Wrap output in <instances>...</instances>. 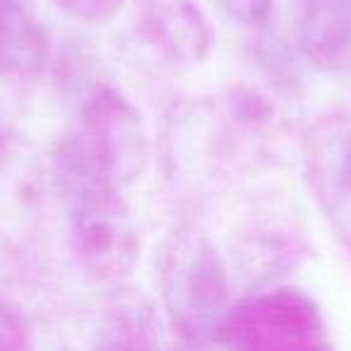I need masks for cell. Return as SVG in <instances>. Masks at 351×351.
Wrapping results in <instances>:
<instances>
[{"mask_svg": "<svg viewBox=\"0 0 351 351\" xmlns=\"http://www.w3.org/2000/svg\"><path fill=\"white\" fill-rule=\"evenodd\" d=\"M149 161V137L140 111L116 87L101 82L84 92L77 118L51 156L56 191L80 186L128 188Z\"/></svg>", "mask_w": 351, "mask_h": 351, "instance_id": "cell-1", "label": "cell"}, {"mask_svg": "<svg viewBox=\"0 0 351 351\" xmlns=\"http://www.w3.org/2000/svg\"><path fill=\"white\" fill-rule=\"evenodd\" d=\"M154 267L171 332L188 346L224 341L234 289L210 236L195 226L169 231L156 250Z\"/></svg>", "mask_w": 351, "mask_h": 351, "instance_id": "cell-2", "label": "cell"}, {"mask_svg": "<svg viewBox=\"0 0 351 351\" xmlns=\"http://www.w3.org/2000/svg\"><path fill=\"white\" fill-rule=\"evenodd\" d=\"M121 193L113 186H80L58 193L68 210L75 263L104 287L125 282L140 260V234Z\"/></svg>", "mask_w": 351, "mask_h": 351, "instance_id": "cell-3", "label": "cell"}, {"mask_svg": "<svg viewBox=\"0 0 351 351\" xmlns=\"http://www.w3.org/2000/svg\"><path fill=\"white\" fill-rule=\"evenodd\" d=\"M224 341L239 349L311 351L330 346L322 311L306 291L272 287L234 303Z\"/></svg>", "mask_w": 351, "mask_h": 351, "instance_id": "cell-4", "label": "cell"}, {"mask_svg": "<svg viewBox=\"0 0 351 351\" xmlns=\"http://www.w3.org/2000/svg\"><path fill=\"white\" fill-rule=\"evenodd\" d=\"M301 152L317 210L351 253V116L330 113L311 123Z\"/></svg>", "mask_w": 351, "mask_h": 351, "instance_id": "cell-5", "label": "cell"}, {"mask_svg": "<svg viewBox=\"0 0 351 351\" xmlns=\"http://www.w3.org/2000/svg\"><path fill=\"white\" fill-rule=\"evenodd\" d=\"M135 34L164 65L191 68L207 58L212 27L195 0H135Z\"/></svg>", "mask_w": 351, "mask_h": 351, "instance_id": "cell-6", "label": "cell"}, {"mask_svg": "<svg viewBox=\"0 0 351 351\" xmlns=\"http://www.w3.org/2000/svg\"><path fill=\"white\" fill-rule=\"evenodd\" d=\"M293 41L315 70L351 75V0H303Z\"/></svg>", "mask_w": 351, "mask_h": 351, "instance_id": "cell-7", "label": "cell"}, {"mask_svg": "<svg viewBox=\"0 0 351 351\" xmlns=\"http://www.w3.org/2000/svg\"><path fill=\"white\" fill-rule=\"evenodd\" d=\"M164 320L149 293L118 282L111 284L97 313V344L106 349H154L161 344Z\"/></svg>", "mask_w": 351, "mask_h": 351, "instance_id": "cell-8", "label": "cell"}, {"mask_svg": "<svg viewBox=\"0 0 351 351\" xmlns=\"http://www.w3.org/2000/svg\"><path fill=\"white\" fill-rule=\"evenodd\" d=\"M51 41L22 0H0V73L15 80L44 75Z\"/></svg>", "mask_w": 351, "mask_h": 351, "instance_id": "cell-9", "label": "cell"}, {"mask_svg": "<svg viewBox=\"0 0 351 351\" xmlns=\"http://www.w3.org/2000/svg\"><path fill=\"white\" fill-rule=\"evenodd\" d=\"M29 335L32 332L25 315L5 296H0V349H22V346H29L32 344Z\"/></svg>", "mask_w": 351, "mask_h": 351, "instance_id": "cell-10", "label": "cell"}, {"mask_svg": "<svg viewBox=\"0 0 351 351\" xmlns=\"http://www.w3.org/2000/svg\"><path fill=\"white\" fill-rule=\"evenodd\" d=\"M53 3L70 17L82 22H106L125 5V0H53Z\"/></svg>", "mask_w": 351, "mask_h": 351, "instance_id": "cell-11", "label": "cell"}, {"mask_svg": "<svg viewBox=\"0 0 351 351\" xmlns=\"http://www.w3.org/2000/svg\"><path fill=\"white\" fill-rule=\"evenodd\" d=\"M219 5L229 12L234 20L250 27L267 25L274 10V0H219Z\"/></svg>", "mask_w": 351, "mask_h": 351, "instance_id": "cell-12", "label": "cell"}, {"mask_svg": "<svg viewBox=\"0 0 351 351\" xmlns=\"http://www.w3.org/2000/svg\"><path fill=\"white\" fill-rule=\"evenodd\" d=\"M8 142H10V128H8L5 118L0 116V154H3V152H5Z\"/></svg>", "mask_w": 351, "mask_h": 351, "instance_id": "cell-13", "label": "cell"}]
</instances>
